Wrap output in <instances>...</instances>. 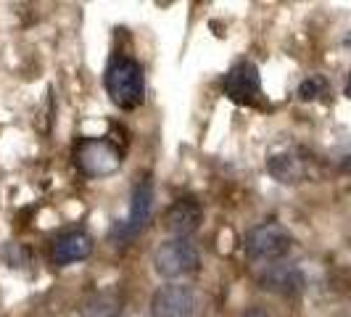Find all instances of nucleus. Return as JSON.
<instances>
[{
    "instance_id": "1",
    "label": "nucleus",
    "mask_w": 351,
    "mask_h": 317,
    "mask_svg": "<svg viewBox=\"0 0 351 317\" xmlns=\"http://www.w3.org/2000/svg\"><path fill=\"white\" fill-rule=\"evenodd\" d=\"M106 93L111 98V104L119 108H138L145 95V82H143L141 64L130 56H117L111 58L108 69H106Z\"/></svg>"
},
{
    "instance_id": "2",
    "label": "nucleus",
    "mask_w": 351,
    "mask_h": 317,
    "mask_svg": "<svg viewBox=\"0 0 351 317\" xmlns=\"http://www.w3.org/2000/svg\"><path fill=\"white\" fill-rule=\"evenodd\" d=\"M201 267V254L188 238H169L154 251V270L161 281L175 283L191 278Z\"/></svg>"
},
{
    "instance_id": "3",
    "label": "nucleus",
    "mask_w": 351,
    "mask_h": 317,
    "mask_svg": "<svg viewBox=\"0 0 351 317\" xmlns=\"http://www.w3.org/2000/svg\"><path fill=\"white\" fill-rule=\"evenodd\" d=\"M201 294L188 283H164L151 299V317H201Z\"/></svg>"
},
{
    "instance_id": "4",
    "label": "nucleus",
    "mask_w": 351,
    "mask_h": 317,
    "mask_svg": "<svg viewBox=\"0 0 351 317\" xmlns=\"http://www.w3.org/2000/svg\"><path fill=\"white\" fill-rule=\"evenodd\" d=\"M74 164L82 175L88 177H108L122 167V151L108 138H88L77 145Z\"/></svg>"
},
{
    "instance_id": "5",
    "label": "nucleus",
    "mask_w": 351,
    "mask_h": 317,
    "mask_svg": "<svg viewBox=\"0 0 351 317\" xmlns=\"http://www.w3.org/2000/svg\"><path fill=\"white\" fill-rule=\"evenodd\" d=\"M291 246H293V238L280 222H262L248 230L246 235L248 257L256 262H280L291 251Z\"/></svg>"
},
{
    "instance_id": "6",
    "label": "nucleus",
    "mask_w": 351,
    "mask_h": 317,
    "mask_svg": "<svg viewBox=\"0 0 351 317\" xmlns=\"http://www.w3.org/2000/svg\"><path fill=\"white\" fill-rule=\"evenodd\" d=\"M151 207H154V185L151 180L141 177L132 188V201H130V217L117 222L111 230V238L114 241H130L135 235H141V230L148 225L151 220Z\"/></svg>"
},
{
    "instance_id": "7",
    "label": "nucleus",
    "mask_w": 351,
    "mask_h": 317,
    "mask_svg": "<svg viewBox=\"0 0 351 317\" xmlns=\"http://www.w3.org/2000/svg\"><path fill=\"white\" fill-rule=\"evenodd\" d=\"M262 93V77L256 64L251 61H238L235 67H230V71L225 74V95L235 104H256Z\"/></svg>"
},
{
    "instance_id": "8",
    "label": "nucleus",
    "mask_w": 351,
    "mask_h": 317,
    "mask_svg": "<svg viewBox=\"0 0 351 317\" xmlns=\"http://www.w3.org/2000/svg\"><path fill=\"white\" fill-rule=\"evenodd\" d=\"M201 222H204V209L195 198H177L164 211V230L172 233L175 238H188L191 233L201 228Z\"/></svg>"
},
{
    "instance_id": "9",
    "label": "nucleus",
    "mask_w": 351,
    "mask_h": 317,
    "mask_svg": "<svg viewBox=\"0 0 351 317\" xmlns=\"http://www.w3.org/2000/svg\"><path fill=\"white\" fill-rule=\"evenodd\" d=\"M256 281L264 291H272V294H280V296H293L304 288V272H301L296 264H267V270H262L256 275Z\"/></svg>"
},
{
    "instance_id": "10",
    "label": "nucleus",
    "mask_w": 351,
    "mask_h": 317,
    "mask_svg": "<svg viewBox=\"0 0 351 317\" xmlns=\"http://www.w3.org/2000/svg\"><path fill=\"white\" fill-rule=\"evenodd\" d=\"M93 238H90L85 230H69V233H64V235H58L56 241H53L51 246V259L56 264H74V262H82V259H88L90 254H93Z\"/></svg>"
},
{
    "instance_id": "11",
    "label": "nucleus",
    "mask_w": 351,
    "mask_h": 317,
    "mask_svg": "<svg viewBox=\"0 0 351 317\" xmlns=\"http://www.w3.org/2000/svg\"><path fill=\"white\" fill-rule=\"evenodd\" d=\"M124 299L119 291H98L77 307L74 317H122Z\"/></svg>"
},
{
    "instance_id": "12",
    "label": "nucleus",
    "mask_w": 351,
    "mask_h": 317,
    "mask_svg": "<svg viewBox=\"0 0 351 317\" xmlns=\"http://www.w3.org/2000/svg\"><path fill=\"white\" fill-rule=\"evenodd\" d=\"M267 167L282 183H299L301 177L306 175L304 158H299L296 154H275V156H269Z\"/></svg>"
},
{
    "instance_id": "13",
    "label": "nucleus",
    "mask_w": 351,
    "mask_h": 317,
    "mask_svg": "<svg viewBox=\"0 0 351 317\" xmlns=\"http://www.w3.org/2000/svg\"><path fill=\"white\" fill-rule=\"evenodd\" d=\"M325 88H328V85H325V80H322V77H312V80L301 82L299 95L304 98V101H312V98H317V95H322Z\"/></svg>"
},
{
    "instance_id": "14",
    "label": "nucleus",
    "mask_w": 351,
    "mask_h": 317,
    "mask_svg": "<svg viewBox=\"0 0 351 317\" xmlns=\"http://www.w3.org/2000/svg\"><path fill=\"white\" fill-rule=\"evenodd\" d=\"M243 317H272L269 312H264V309H259V307H254V309H248Z\"/></svg>"
},
{
    "instance_id": "15",
    "label": "nucleus",
    "mask_w": 351,
    "mask_h": 317,
    "mask_svg": "<svg viewBox=\"0 0 351 317\" xmlns=\"http://www.w3.org/2000/svg\"><path fill=\"white\" fill-rule=\"evenodd\" d=\"M346 95L351 98V74H349V80H346Z\"/></svg>"
}]
</instances>
